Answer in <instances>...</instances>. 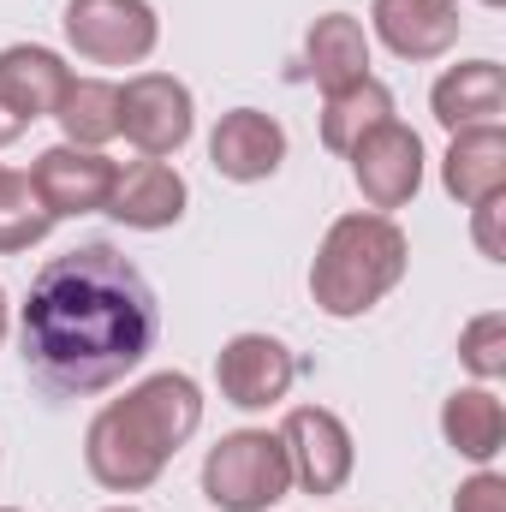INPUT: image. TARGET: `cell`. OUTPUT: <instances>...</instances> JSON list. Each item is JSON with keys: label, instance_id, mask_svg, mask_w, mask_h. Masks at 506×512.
Returning <instances> with one entry per match:
<instances>
[{"label": "cell", "instance_id": "cell-1", "mask_svg": "<svg viewBox=\"0 0 506 512\" xmlns=\"http://www.w3.org/2000/svg\"><path fill=\"white\" fill-rule=\"evenodd\" d=\"M161 340L155 286L126 251L90 239L48 256L18 304V346L30 382L54 399L120 387Z\"/></svg>", "mask_w": 506, "mask_h": 512}, {"label": "cell", "instance_id": "cell-2", "mask_svg": "<svg viewBox=\"0 0 506 512\" xmlns=\"http://www.w3.org/2000/svg\"><path fill=\"white\" fill-rule=\"evenodd\" d=\"M203 429V387L185 370H155L108 399L84 429V471L108 495H143Z\"/></svg>", "mask_w": 506, "mask_h": 512}, {"label": "cell", "instance_id": "cell-3", "mask_svg": "<svg viewBox=\"0 0 506 512\" xmlns=\"http://www.w3.org/2000/svg\"><path fill=\"white\" fill-rule=\"evenodd\" d=\"M411 268V239L393 215H376V209H352L340 215L322 245H316V262H310V298L322 316L334 322H358L370 316L381 298L405 280Z\"/></svg>", "mask_w": 506, "mask_h": 512}, {"label": "cell", "instance_id": "cell-4", "mask_svg": "<svg viewBox=\"0 0 506 512\" xmlns=\"http://www.w3.org/2000/svg\"><path fill=\"white\" fill-rule=\"evenodd\" d=\"M292 495V465L274 429H233L203 453V501L215 512H268Z\"/></svg>", "mask_w": 506, "mask_h": 512}, {"label": "cell", "instance_id": "cell-5", "mask_svg": "<svg viewBox=\"0 0 506 512\" xmlns=\"http://www.w3.org/2000/svg\"><path fill=\"white\" fill-rule=\"evenodd\" d=\"M60 30L66 48L90 66H143L161 42V18L149 0H66Z\"/></svg>", "mask_w": 506, "mask_h": 512}, {"label": "cell", "instance_id": "cell-6", "mask_svg": "<svg viewBox=\"0 0 506 512\" xmlns=\"http://www.w3.org/2000/svg\"><path fill=\"white\" fill-rule=\"evenodd\" d=\"M197 131V96L173 72H131L120 84V137L149 161H173Z\"/></svg>", "mask_w": 506, "mask_h": 512}, {"label": "cell", "instance_id": "cell-7", "mask_svg": "<svg viewBox=\"0 0 506 512\" xmlns=\"http://www.w3.org/2000/svg\"><path fill=\"white\" fill-rule=\"evenodd\" d=\"M274 435L286 447L292 489H304V495H340L352 483L358 447H352V429H346L340 411H328V405H292Z\"/></svg>", "mask_w": 506, "mask_h": 512}, {"label": "cell", "instance_id": "cell-8", "mask_svg": "<svg viewBox=\"0 0 506 512\" xmlns=\"http://www.w3.org/2000/svg\"><path fill=\"white\" fill-rule=\"evenodd\" d=\"M346 161H352V185L364 191V203H370L376 215L405 209V203L423 191V167H429L423 137L405 126V120H387V126H376L370 137H358Z\"/></svg>", "mask_w": 506, "mask_h": 512}, {"label": "cell", "instance_id": "cell-9", "mask_svg": "<svg viewBox=\"0 0 506 512\" xmlns=\"http://www.w3.org/2000/svg\"><path fill=\"white\" fill-rule=\"evenodd\" d=\"M298 382V358H292V346L286 340H274V334H233L221 352H215V387H221V399L227 405H239V411H274V405H286V393Z\"/></svg>", "mask_w": 506, "mask_h": 512}, {"label": "cell", "instance_id": "cell-10", "mask_svg": "<svg viewBox=\"0 0 506 512\" xmlns=\"http://www.w3.org/2000/svg\"><path fill=\"white\" fill-rule=\"evenodd\" d=\"M30 185L54 209V221L72 215H108V197L120 185V161L108 149H78V143H48L30 161Z\"/></svg>", "mask_w": 506, "mask_h": 512}, {"label": "cell", "instance_id": "cell-11", "mask_svg": "<svg viewBox=\"0 0 506 512\" xmlns=\"http://www.w3.org/2000/svg\"><path fill=\"white\" fill-rule=\"evenodd\" d=\"M459 0H370V42H381L393 60H441L459 48Z\"/></svg>", "mask_w": 506, "mask_h": 512}, {"label": "cell", "instance_id": "cell-12", "mask_svg": "<svg viewBox=\"0 0 506 512\" xmlns=\"http://www.w3.org/2000/svg\"><path fill=\"white\" fill-rule=\"evenodd\" d=\"M209 161L233 185H262L286 167V126L262 108H233L209 131Z\"/></svg>", "mask_w": 506, "mask_h": 512}, {"label": "cell", "instance_id": "cell-13", "mask_svg": "<svg viewBox=\"0 0 506 512\" xmlns=\"http://www.w3.org/2000/svg\"><path fill=\"white\" fill-rule=\"evenodd\" d=\"M185 209H191L185 173L173 161H149V155L120 167V185L108 197V215L120 227H131V233H167V227L185 221Z\"/></svg>", "mask_w": 506, "mask_h": 512}, {"label": "cell", "instance_id": "cell-14", "mask_svg": "<svg viewBox=\"0 0 506 512\" xmlns=\"http://www.w3.org/2000/svg\"><path fill=\"white\" fill-rule=\"evenodd\" d=\"M429 114L441 131H471V126H501L506 114V66L501 60H459L435 78Z\"/></svg>", "mask_w": 506, "mask_h": 512}, {"label": "cell", "instance_id": "cell-15", "mask_svg": "<svg viewBox=\"0 0 506 512\" xmlns=\"http://www.w3.org/2000/svg\"><path fill=\"white\" fill-rule=\"evenodd\" d=\"M370 60H376V42H370L364 18H352V12H322L304 36V78L322 96L370 78Z\"/></svg>", "mask_w": 506, "mask_h": 512}, {"label": "cell", "instance_id": "cell-16", "mask_svg": "<svg viewBox=\"0 0 506 512\" xmlns=\"http://www.w3.org/2000/svg\"><path fill=\"white\" fill-rule=\"evenodd\" d=\"M66 84H72V66L54 48H42V42H6L0 48V102L12 114H24L30 126L54 120Z\"/></svg>", "mask_w": 506, "mask_h": 512}, {"label": "cell", "instance_id": "cell-17", "mask_svg": "<svg viewBox=\"0 0 506 512\" xmlns=\"http://www.w3.org/2000/svg\"><path fill=\"white\" fill-rule=\"evenodd\" d=\"M441 191L459 209H471L483 197H501L506 191V126L453 131V143L441 155Z\"/></svg>", "mask_w": 506, "mask_h": 512}, {"label": "cell", "instance_id": "cell-18", "mask_svg": "<svg viewBox=\"0 0 506 512\" xmlns=\"http://www.w3.org/2000/svg\"><path fill=\"white\" fill-rule=\"evenodd\" d=\"M441 435H447V447L459 453V459H471L477 471L483 465H495L506 447V405L495 387L471 382V387H453L447 399H441Z\"/></svg>", "mask_w": 506, "mask_h": 512}, {"label": "cell", "instance_id": "cell-19", "mask_svg": "<svg viewBox=\"0 0 506 512\" xmlns=\"http://www.w3.org/2000/svg\"><path fill=\"white\" fill-rule=\"evenodd\" d=\"M387 120H393V90L381 84L376 72L346 84V90H334V96H322V114H316L328 155H352V143L370 137L376 126H387Z\"/></svg>", "mask_w": 506, "mask_h": 512}, {"label": "cell", "instance_id": "cell-20", "mask_svg": "<svg viewBox=\"0 0 506 512\" xmlns=\"http://www.w3.org/2000/svg\"><path fill=\"white\" fill-rule=\"evenodd\" d=\"M54 126L60 143H78V149H108L120 137V84L114 78H78L66 84L60 108H54Z\"/></svg>", "mask_w": 506, "mask_h": 512}, {"label": "cell", "instance_id": "cell-21", "mask_svg": "<svg viewBox=\"0 0 506 512\" xmlns=\"http://www.w3.org/2000/svg\"><path fill=\"white\" fill-rule=\"evenodd\" d=\"M54 233V209L30 185V173L0 167V256H18Z\"/></svg>", "mask_w": 506, "mask_h": 512}, {"label": "cell", "instance_id": "cell-22", "mask_svg": "<svg viewBox=\"0 0 506 512\" xmlns=\"http://www.w3.org/2000/svg\"><path fill=\"white\" fill-rule=\"evenodd\" d=\"M459 364L477 376L483 387H495L506 376V310H483L465 322L459 334Z\"/></svg>", "mask_w": 506, "mask_h": 512}, {"label": "cell", "instance_id": "cell-23", "mask_svg": "<svg viewBox=\"0 0 506 512\" xmlns=\"http://www.w3.org/2000/svg\"><path fill=\"white\" fill-rule=\"evenodd\" d=\"M453 512H506V477L495 465H483L477 477H465L453 489Z\"/></svg>", "mask_w": 506, "mask_h": 512}, {"label": "cell", "instance_id": "cell-24", "mask_svg": "<svg viewBox=\"0 0 506 512\" xmlns=\"http://www.w3.org/2000/svg\"><path fill=\"white\" fill-rule=\"evenodd\" d=\"M501 215H506V191H501V197H483V203H471V239H477V251L489 256V262H506Z\"/></svg>", "mask_w": 506, "mask_h": 512}, {"label": "cell", "instance_id": "cell-25", "mask_svg": "<svg viewBox=\"0 0 506 512\" xmlns=\"http://www.w3.org/2000/svg\"><path fill=\"white\" fill-rule=\"evenodd\" d=\"M24 131H30V120H24V114H12V108L0 102V149H12V143H18Z\"/></svg>", "mask_w": 506, "mask_h": 512}, {"label": "cell", "instance_id": "cell-26", "mask_svg": "<svg viewBox=\"0 0 506 512\" xmlns=\"http://www.w3.org/2000/svg\"><path fill=\"white\" fill-rule=\"evenodd\" d=\"M6 334H12V304H6V286H0V346H6Z\"/></svg>", "mask_w": 506, "mask_h": 512}, {"label": "cell", "instance_id": "cell-27", "mask_svg": "<svg viewBox=\"0 0 506 512\" xmlns=\"http://www.w3.org/2000/svg\"><path fill=\"white\" fill-rule=\"evenodd\" d=\"M102 512H143V507H102Z\"/></svg>", "mask_w": 506, "mask_h": 512}, {"label": "cell", "instance_id": "cell-28", "mask_svg": "<svg viewBox=\"0 0 506 512\" xmlns=\"http://www.w3.org/2000/svg\"><path fill=\"white\" fill-rule=\"evenodd\" d=\"M483 6H506V0H483Z\"/></svg>", "mask_w": 506, "mask_h": 512}, {"label": "cell", "instance_id": "cell-29", "mask_svg": "<svg viewBox=\"0 0 506 512\" xmlns=\"http://www.w3.org/2000/svg\"><path fill=\"white\" fill-rule=\"evenodd\" d=\"M0 512H24V507H0Z\"/></svg>", "mask_w": 506, "mask_h": 512}]
</instances>
